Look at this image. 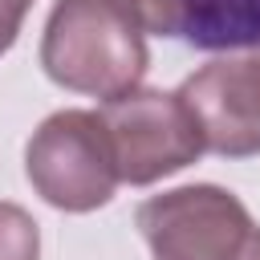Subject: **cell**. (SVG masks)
<instances>
[{
	"label": "cell",
	"instance_id": "2",
	"mask_svg": "<svg viewBox=\"0 0 260 260\" xmlns=\"http://www.w3.org/2000/svg\"><path fill=\"white\" fill-rule=\"evenodd\" d=\"M154 260H260V228L219 187H179L138 207Z\"/></svg>",
	"mask_w": 260,
	"mask_h": 260
},
{
	"label": "cell",
	"instance_id": "4",
	"mask_svg": "<svg viewBox=\"0 0 260 260\" xmlns=\"http://www.w3.org/2000/svg\"><path fill=\"white\" fill-rule=\"evenodd\" d=\"M28 179L53 207L65 211L102 207L118 183V167L102 118L89 110L53 114L28 142Z\"/></svg>",
	"mask_w": 260,
	"mask_h": 260
},
{
	"label": "cell",
	"instance_id": "6",
	"mask_svg": "<svg viewBox=\"0 0 260 260\" xmlns=\"http://www.w3.org/2000/svg\"><path fill=\"white\" fill-rule=\"evenodd\" d=\"M0 260H37V223L12 203H0Z\"/></svg>",
	"mask_w": 260,
	"mask_h": 260
},
{
	"label": "cell",
	"instance_id": "5",
	"mask_svg": "<svg viewBox=\"0 0 260 260\" xmlns=\"http://www.w3.org/2000/svg\"><path fill=\"white\" fill-rule=\"evenodd\" d=\"M179 98L195 114L203 142L219 154L260 150V53L236 61H211L183 81Z\"/></svg>",
	"mask_w": 260,
	"mask_h": 260
},
{
	"label": "cell",
	"instance_id": "7",
	"mask_svg": "<svg viewBox=\"0 0 260 260\" xmlns=\"http://www.w3.org/2000/svg\"><path fill=\"white\" fill-rule=\"evenodd\" d=\"M28 4L32 0H0V53L16 41V28H20L24 12H28Z\"/></svg>",
	"mask_w": 260,
	"mask_h": 260
},
{
	"label": "cell",
	"instance_id": "1",
	"mask_svg": "<svg viewBox=\"0 0 260 260\" xmlns=\"http://www.w3.org/2000/svg\"><path fill=\"white\" fill-rule=\"evenodd\" d=\"M41 61L53 81L106 102L130 93L146 69V45L110 0H61L45 28Z\"/></svg>",
	"mask_w": 260,
	"mask_h": 260
},
{
	"label": "cell",
	"instance_id": "3",
	"mask_svg": "<svg viewBox=\"0 0 260 260\" xmlns=\"http://www.w3.org/2000/svg\"><path fill=\"white\" fill-rule=\"evenodd\" d=\"M98 118L110 134L118 179L126 183H154L187 167L191 158H199V150L207 146L195 114L187 110L179 93L130 89L106 102Z\"/></svg>",
	"mask_w": 260,
	"mask_h": 260
}]
</instances>
